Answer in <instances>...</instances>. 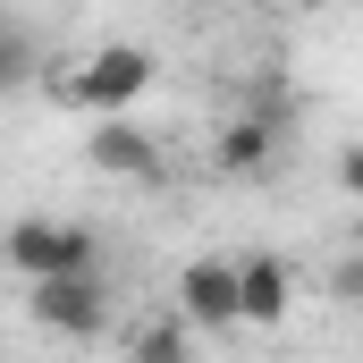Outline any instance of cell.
<instances>
[{
  "label": "cell",
  "mask_w": 363,
  "mask_h": 363,
  "mask_svg": "<svg viewBox=\"0 0 363 363\" xmlns=\"http://www.w3.org/2000/svg\"><path fill=\"white\" fill-rule=\"evenodd\" d=\"M178 321L194 338H237L245 330V304H237V262L228 254H194L178 271Z\"/></svg>",
  "instance_id": "4"
},
{
  "label": "cell",
  "mask_w": 363,
  "mask_h": 363,
  "mask_svg": "<svg viewBox=\"0 0 363 363\" xmlns=\"http://www.w3.org/2000/svg\"><path fill=\"white\" fill-rule=\"evenodd\" d=\"M26 313H34V330H51V338H110V321H118L110 279H101V271L26 279Z\"/></svg>",
  "instance_id": "2"
},
{
  "label": "cell",
  "mask_w": 363,
  "mask_h": 363,
  "mask_svg": "<svg viewBox=\"0 0 363 363\" xmlns=\"http://www.w3.org/2000/svg\"><path fill=\"white\" fill-rule=\"evenodd\" d=\"M271 152H279V118L271 110H237V118L211 135V169H220V178H262Z\"/></svg>",
  "instance_id": "7"
},
{
  "label": "cell",
  "mask_w": 363,
  "mask_h": 363,
  "mask_svg": "<svg viewBox=\"0 0 363 363\" xmlns=\"http://www.w3.org/2000/svg\"><path fill=\"white\" fill-rule=\"evenodd\" d=\"M127 363H194V330H186L178 313H169V321H144V330L127 338Z\"/></svg>",
  "instance_id": "8"
},
{
  "label": "cell",
  "mask_w": 363,
  "mask_h": 363,
  "mask_svg": "<svg viewBox=\"0 0 363 363\" xmlns=\"http://www.w3.org/2000/svg\"><path fill=\"white\" fill-rule=\"evenodd\" d=\"M17 77H26V43H9V34H0V85H17Z\"/></svg>",
  "instance_id": "11"
},
{
  "label": "cell",
  "mask_w": 363,
  "mask_h": 363,
  "mask_svg": "<svg viewBox=\"0 0 363 363\" xmlns=\"http://www.w3.org/2000/svg\"><path fill=\"white\" fill-rule=\"evenodd\" d=\"M186 9H220V0H186Z\"/></svg>",
  "instance_id": "13"
},
{
  "label": "cell",
  "mask_w": 363,
  "mask_h": 363,
  "mask_svg": "<svg viewBox=\"0 0 363 363\" xmlns=\"http://www.w3.org/2000/svg\"><path fill=\"white\" fill-rule=\"evenodd\" d=\"M330 296H338V304H363V254H347V262L330 271Z\"/></svg>",
  "instance_id": "9"
},
{
  "label": "cell",
  "mask_w": 363,
  "mask_h": 363,
  "mask_svg": "<svg viewBox=\"0 0 363 363\" xmlns=\"http://www.w3.org/2000/svg\"><path fill=\"white\" fill-rule=\"evenodd\" d=\"M237 304H245V330H287V313H296V271L279 262V254H237Z\"/></svg>",
  "instance_id": "5"
},
{
  "label": "cell",
  "mask_w": 363,
  "mask_h": 363,
  "mask_svg": "<svg viewBox=\"0 0 363 363\" xmlns=\"http://www.w3.org/2000/svg\"><path fill=\"white\" fill-rule=\"evenodd\" d=\"M60 93H68L77 110H93V118H118V110H135V101L152 93V51H144V43H101V51H85V60L60 77Z\"/></svg>",
  "instance_id": "1"
},
{
  "label": "cell",
  "mask_w": 363,
  "mask_h": 363,
  "mask_svg": "<svg viewBox=\"0 0 363 363\" xmlns=\"http://www.w3.org/2000/svg\"><path fill=\"white\" fill-rule=\"evenodd\" d=\"M338 186L363 203V144H347V152H338Z\"/></svg>",
  "instance_id": "10"
},
{
  "label": "cell",
  "mask_w": 363,
  "mask_h": 363,
  "mask_svg": "<svg viewBox=\"0 0 363 363\" xmlns=\"http://www.w3.org/2000/svg\"><path fill=\"white\" fill-rule=\"evenodd\" d=\"M271 9H287V17H321L330 0H271Z\"/></svg>",
  "instance_id": "12"
},
{
  "label": "cell",
  "mask_w": 363,
  "mask_h": 363,
  "mask_svg": "<svg viewBox=\"0 0 363 363\" xmlns=\"http://www.w3.org/2000/svg\"><path fill=\"white\" fill-rule=\"evenodd\" d=\"M0 254H9V271H26V279L101 271V245H93V228H77V220H17Z\"/></svg>",
  "instance_id": "3"
},
{
  "label": "cell",
  "mask_w": 363,
  "mask_h": 363,
  "mask_svg": "<svg viewBox=\"0 0 363 363\" xmlns=\"http://www.w3.org/2000/svg\"><path fill=\"white\" fill-rule=\"evenodd\" d=\"M85 161L101 169V178H161V144L118 110V118H93L85 127Z\"/></svg>",
  "instance_id": "6"
}]
</instances>
